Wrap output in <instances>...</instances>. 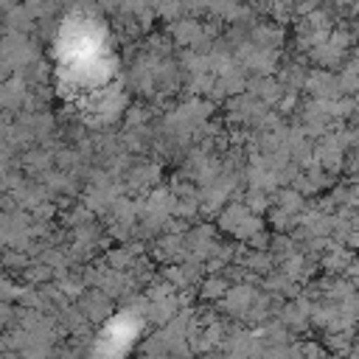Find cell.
Returning <instances> with one entry per match:
<instances>
[]
</instances>
